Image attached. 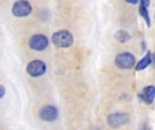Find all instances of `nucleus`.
I'll return each mask as SVG.
<instances>
[{
	"mask_svg": "<svg viewBox=\"0 0 155 130\" xmlns=\"http://www.w3.org/2000/svg\"><path fill=\"white\" fill-rule=\"evenodd\" d=\"M129 119V117L127 114L125 113H114V114H111L107 117V123L108 125L113 128H119L123 125H124Z\"/></svg>",
	"mask_w": 155,
	"mask_h": 130,
	"instance_id": "obj_6",
	"label": "nucleus"
},
{
	"mask_svg": "<svg viewBox=\"0 0 155 130\" xmlns=\"http://www.w3.org/2000/svg\"><path fill=\"white\" fill-rule=\"evenodd\" d=\"M32 5L27 1H17L13 5L12 13L15 16L17 17H25L31 14Z\"/></svg>",
	"mask_w": 155,
	"mask_h": 130,
	"instance_id": "obj_4",
	"label": "nucleus"
},
{
	"mask_svg": "<svg viewBox=\"0 0 155 130\" xmlns=\"http://www.w3.org/2000/svg\"><path fill=\"white\" fill-rule=\"evenodd\" d=\"M27 73L32 77H40L46 71V65L40 60H34L26 66Z\"/></svg>",
	"mask_w": 155,
	"mask_h": 130,
	"instance_id": "obj_3",
	"label": "nucleus"
},
{
	"mask_svg": "<svg viewBox=\"0 0 155 130\" xmlns=\"http://www.w3.org/2000/svg\"><path fill=\"white\" fill-rule=\"evenodd\" d=\"M152 64L155 68V52L153 54V60H152Z\"/></svg>",
	"mask_w": 155,
	"mask_h": 130,
	"instance_id": "obj_13",
	"label": "nucleus"
},
{
	"mask_svg": "<svg viewBox=\"0 0 155 130\" xmlns=\"http://www.w3.org/2000/svg\"><path fill=\"white\" fill-rule=\"evenodd\" d=\"M5 93V87H4L3 85H0V99H3V98H4Z\"/></svg>",
	"mask_w": 155,
	"mask_h": 130,
	"instance_id": "obj_12",
	"label": "nucleus"
},
{
	"mask_svg": "<svg viewBox=\"0 0 155 130\" xmlns=\"http://www.w3.org/2000/svg\"><path fill=\"white\" fill-rule=\"evenodd\" d=\"M139 13L141 14V16L143 18V20L145 21L147 26H151V18H150V15H149V12H148V9H147V6H145L143 2L141 1L140 2V6H139Z\"/></svg>",
	"mask_w": 155,
	"mask_h": 130,
	"instance_id": "obj_10",
	"label": "nucleus"
},
{
	"mask_svg": "<svg viewBox=\"0 0 155 130\" xmlns=\"http://www.w3.org/2000/svg\"><path fill=\"white\" fill-rule=\"evenodd\" d=\"M152 60H153V55L151 52H147V53L142 58L140 62L135 65V70L136 71H143L145 68H147L150 64H152Z\"/></svg>",
	"mask_w": 155,
	"mask_h": 130,
	"instance_id": "obj_9",
	"label": "nucleus"
},
{
	"mask_svg": "<svg viewBox=\"0 0 155 130\" xmlns=\"http://www.w3.org/2000/svg\"><path fill=\"white\" fill-rule=\"evenodd\" d=\"M114 63L120 69H131L135 65V57L130 52H122L116 56Z\"/></svg>",
	"mask_w": 155,
	"mask_h": 130,
	"instance_id": "obj_2",
	"label": "nucleus"
},
{
	"mask_svg": "<svg viewBox=\"0 0 155 130\" xmlns=\"http://www.w3.org/2000/svg\"><path fill=\"white\" fill-rule=\"evenodd\" d=\"M49 41L45 35L43 34H35L33 35L29 41H28V45L31 49L35 51H44L47 46H48Z\"/></svg>",
	"mask_w": 155,
	"mask_h": 130,
	"instance_id": "obj_5",
	"label": "nucleus"
},
{
	"mask_svg": "<svg viewBox=\"0 0 155 130\" xmlns=\"http://www.w3.org/2000/svg\"><path fill=\"white\" fill-rule=\"evenodd\" d=\"M140 99L145 104H152L155 99V87L154 86H147L143 90V91L139 94Z\"/></svg>",
	"mask_w": 155,
	"mask_h": 130,
	"instance_id": "obj_8",
	"label": "nucleus"
},
{
	"mask_svg": "<svg viewBox=\"0 0 155 130\" xmlns=\"http://www.w3.org/2000/svg\"><path fill=\"white\" fill-rule=\"evenodd\" d=\"M115 38H116L120 43H124L129 42V41L131 40V38H132V36H131V34H130L128 32H126V31H124V30H120V31H118V32L115 33Z\"/></svg>",
	"mask_w": 155,
	"mask_h": 130,
	"instance_id": "obj_11",
	"label": "nucleus"
},
{
	"mask_svg": "<svg viewBox=\"0 0 155 130\" xmlns=\"http://www.w3.org/2000/svg\"><path fill=\"white\" fill-rule=\"evenodd\" d=\"M52 43L58 48H68L74 43V36L69 31H58L52 35Z\"/></svg>",
	"mask_w": 155,
	"mask_h": 130,
	"instance_id": "obj_1",
	"label": "nucleus"
},
{
	"mask_svg": "<svg viewBox=\"0 0 155 130\" xmlns=\"http://www.w3.org/2000/svg\"><path fill=\"white\" fill-rule=\"evenodd\" d=\"M129 4H133V5H135V4H138V3H140V2H138V1H127Z\"/></svg>",
	"mask_w": 155,
	"mask_h": 130,
	"instance_id": "obj_14",
	"label": "nucleus"
},
{
	"mask_svg": "<svg viewBox=\"0 0 155 130\" xmlns=\"http://www.w3.org/2000/svg\"><path fill=\"white\" fill-rule=\"evenodd\" d=\"M39 117L44 121L52 122V121H54L58 118V111L53 106H45L40 109Z\"/></svg>",
	"mask_w": 155,
	"mask_h": 130,
	"instance_id": "obj_7",
	"label": "nucleus"
}]
</instances>
